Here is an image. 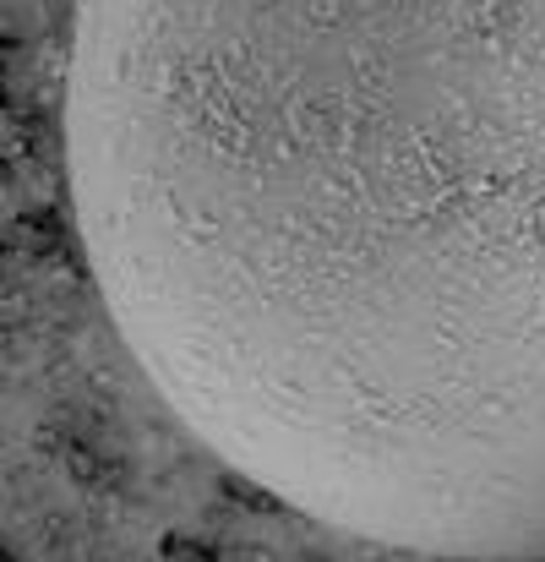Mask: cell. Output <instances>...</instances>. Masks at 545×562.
Masks as SVG:
<instances>
[{
	"label": "cell",
	"mask_w": 545,
	"mask_h": 562,
	"mask_svg": "<svg viewBox=\"0 0 545 562\" xmlns=\"http://www.w3.org/2000/svg\"><path fill=\"white\" fill-rule=\"evenodd\" d=\"M104 312L273 503L545 562V0H82Z\"/></svg>",
	"instance_id": "obj_1"
}]
</instances>
